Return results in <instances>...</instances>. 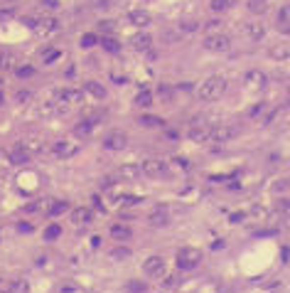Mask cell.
Here are the masks:
<instances>
[{
	"label": "cell",
	"instance_id": "15",
	"mask_svg": "<svg viewBox=\"0 0 290 293\" xmlns=\"http://www.w3.org/2000/svg\"><path fill=\"white\" fill-rule=\"evenodd\" d=\"M243 32H246V37H248L251 42H258V40L266 37V25H263L261 20H253V23H248V25L243 27Z\"/></svg>",
	"mask_w": 290,
	"mask_h": 293
},
{
	"label": "cell",
	"instance_id": "33",
	"mask_svg": "<svg viewBox=\"0 0 290 293\" xmlns=\"http://www.w3.org/2000/svg\"><path fill=\"white\" fill-rule=\"evenodd\" d=\"M199 25L194 23V20H190V23H182V32H194Z\"/></svg>",
	"mask_w": 290,
	"mask_h": 293
},
{
	"label": "cell",
	"instance_id": "36",
	"mask_svg": "<svg viewBox=\"0 0 290 293\" xmlns=\"http://www.w3.org/2000/svg\"><path fill=\"white\" fill-rule=\"evenodd\" d=\"M103 47H106V50H113V52L118 50V47H116V42H113L111 37H106V40H103Z\"/></svg>",
	"mask_w": 290,
	"mask_h": 293
},
{
	"label": "cell",
	"instance_id": "8",
	"mask_svg": "<svg viewBox=\"0 0 290 293\" xmlns=\"http://www.w3.org/2000/svg\"><path fill=\"white\" fill-rule=\"evenodd\" d=\"M69 222H72L76 229H81V227H89V224L94 222V210H91V207H84V205H79V207H74V210L69 212Z\"/></svg>",
	"mask_w": 290,
	"mask_h": 293
},
{
	"label": "cell",
	"instance_id": "35",
	"mask_svg": "<svg viewBox=\"0 0 290 293\" xmlns=\"http://www.w3.org/2000/svg\"><path fill=\"white\" fill-rule=\"evenodd\" d=\"M275 207H278L280 212H283V210H288V212H290V200H278V205H275Z\"/></svg>",
	"mask_w": 290,
	"mask_h": 293
},
{
	"label": "cell",
	"instance_id": "23",
	"mask_svg": "<svg viewBox=\"0 0 290 293\" xmlns=\"http://www.w3.org/2000/svg\"><path fill=\"white\" fill-rule=\"evenodd\" d=\"M278 30L280 32H290V3L278 10Z\"/></svg>",
	"mask_w": 290,
	"mask_h": 293
},
{
	"label": "cell",
	"instance_id": "26",
	"mask_svg": "<svg viewBox=\"0 0 290 293\" xmlns=\"http://www.w3.org/2000/svg\"><path fill=\"white\" fill-rule=\"evenodd\" d=\"M121 175H123L125 180H135V178L140 175V165H123V168H121Z\"/></svg>",
	"mask_w": 290,
	"mask_h": 293
},
{
	"label": "cell",
	"instance_id": "38",
	"mask_svg": "<svg viewBox=\"0 0 290 293\" xmlns=\"http://www.w3.org/2000/svg\"><path fill=\"white\" fill-rule=\"evenodd\" d=\"M113 25H116V23H108V20H103V23H101V30H103V32H108V30L113 32Z\"/></svg>",
	"mask_w": 290,
	"mask_h": 293
},
{
	"label": "cell",
	"instance_id": "1",
	"mask_svg": "<svg viewBox=\"0 0 290 293\" xmlns=\"http://www.w3.org/2000/svg\"><path fill=\"white\" fill-rule=\"evenodd\" d=\"M224 91H226V79L221 74H212V77L202 79L197 86V96L202 101H219L224 96Z\"/></svg>",
	"mask_w": 290,
	"mask_h": 293
},
{
	"label": "cell",
	"instance_id": "24",
	"mask_svg": "<svg viewBox=\"0 0 290 293\" xmlns=\"http://www.w3.org/2000/svg\"><path fill=\"white\" fill-rule=\"evenodd\" d=\"M138 121H140V126H145V128H163V126H165V121H163L160 116H140Z\"/></svg>",
	"mask_w": 290,
	"mask_h": 293
},
{
	"label": "cell",
	"instance_id": "5",
	"mask_svg": "<svg viewBox=\"0 0 290 293\" xmlns=\"http://www.w3.org/2000/svg\"><path fill=\"white\" fill-rule=\"evenodd\" d=\"M143 273L148 278H165L168 276V259L165 256H148L143 264Z\"/></svg>",
	"mask_w": 290,
	"mask_h": 293
},
{
	"label": "cell",
	"instance_id": "10",
	"mask_svg": "<svg viewBox=\"0 0 290 293\" xmlns=\"http://www.w3.org/2000/svg\"><path fill=\"white\" fill-rule=\"evenodd\" d=\"M243 84H246V89H266V84H268V77H266V72H261V69H248L246 74H243Z\"/></svg>",
	"mask_w": 290,
	"mask_h": 293
},
{
	"label": "cell",
	"instance_id": "6",
	"mask_svg": "<svg viewBox=\"0 0 290 293\" xmlns=\"http://www.w3.org/2000/svg\"><path fill=\"white\" fill-rule=\"evenodd\" d=\"M54 99H57L62 106H67V108H72V106H81V104H84V89L64 86V89H59V91L54 94Z\"/></svg>",
	"mask_w": 290,
	"mask_h": 293
},
{
	"label": "cell",
	"instance_id": "16",
	"mask_svg": "<svg viewBox=\"0 0 290 293\" xmlns=\"http://www.w3.org/2000/svg\"><path fill=\"white\" fill-rule=\"evenodd\" d=\"M84 94L91 96V99H96V101H103L108 96V91H106V86L101 81H86L84 84Z\"/></svg>",
	"mask_w": 290,
	"mask_h": 293
},
{
	"label": "cell",
	"instance_id": "4",
	"mask_svg": "<svg viewBox=\"0 0 290 293\" xmlns=\"http://www.w3.org/2000/svg\"><path fill=\"white\" fill-rule=\"evenodd\" d=\"M204 50L214 52V54H226L231 50V37L224 35V32H212V35L204 37Z\"/></svg>",
	"mask_w": 290,
	"mask_h": 293
},
{
	"label": "cell",
	"instance_id": "37",
	"mask_svg": "<svg viewBox=\"0 0 290 293\" xmlns=\"http://www.w3.org/2000/svg\"><path fill=\"white\" fill-rule=\"evenodd\" d=\"M128 291H133V293H140V291H145V286H143V283H130V286H128Z\"/></svg>",
	"mask_w": 290,
	"mask_h": 293
},
{
	"label": "cell",
	"instance_id": "30",
	"mask_svg": "<svg viewBox=\"0 0 290 293\" xmlns=\"http://www.w3.org/2000/svg\"><path fill=\"white\" fill-rule=\"evenodd\" d=\"M94 45H96V35L86 32V35L81 37V47H84V50H89V47H94Z\"/></svg>",
	"mask_w": 290,
	"mask_h": 293
},
{
	"label": "cell",
	"instance_id": "22",
	"mask_svg": "<svg viewBox=\"0 0 290 293\" xmlns=\"http://www.w3.org/2000/svg\"><path fill=\"white\" fill-rule=\"evenodd\" d=\"M45 210H47V214H49V217H59V214L69 212V205H67L64 200H52V202H47V205H45Z\"/></svg>",
	"mask_w": 290,
	"mask_h": 293
},
{
	"label": "cell",
	"instance_id": "13",
	"mask_svg": "<svg viewBox=\"0 0 290 293\" xmlns=\"http://www.w3.org/2000/svg\"><path fill=\"white\" fill-rule=\"evenodd\" d=\"M128 23L135 25V27H140V30H145L148 25H153V15L145 13V10H130L128 13Z\"/></svg>",
	"mask_w": 290,
	"mask_h": 293
},
{
	"label": "cell",
	"instance_id": "27",
	"mask_svg": "<svg viewBox=\"0 0 290 293\" xmlns=\"http://www.w3.org/2000/svg\"><path fill=\"white\" fill-rule=\"evenodd\" d=\"M135 104H138V106H143V108H145V106H150V104H153V94H150L148 89L140 91V94L135 96Z\"/></svg>",
	"mask_w": 290,
	"mask_h": 293
},
{
	"label": "cell",
	"instance_id": "29",
	"mask_svg": "<svg viewBox=\"0 0 290 293\" xmlns=\"http://www.w3.org/2000/svg\"><path fill=\"white\" fill-rule=\"evenodd\" d=\"M214 13H224V10H229L231 8V0H212V5H209Z\"/></svg>",
	"mask_w": 290,
	"mask_h": 293
},
{
	"label": "cell",
	"instance_id": "20",
	"mask_svg": "<svg viewBox=\"0 0 290 293\" xmlns=\"http://www.w3.org/2000/svg\"><path fill=\"white\" fill-rule=\"evenodd\" d=\"M268 57L275 59V62L288 59V57H290V45H288V42H278V45H273V47L268 50Z\"/></svg>",
	"mask_w": 290,
	"mask_h": 293
},
{
	"label": "cell",
	"instance_id": "17",
	"mask_svg": "<svg viewBox=\"0 0 290 293\" xmlns=\"http://www.w3.org/2000/svg\"><path fill=\"white\" fill-rule=\"evenodd\" d=\"M59 30V20H54V18H45V20H37V25H35V32L37 35H52V32H57Z\"/></svg>",
	"mask_w": 290,
	"mask_h": 293
},
{
	"label": "cell",
	"instance_id": "32",
	"mask_svg": "<svg viewBox=\"0 0 290 293\" xmlns=\"http://www.w3.org/2000/svg\"><path fill=\"white\" fill-rule=\"evenodd\" d=\"M111 256H113V259H128V256H130V251H125V249H113V251H111Z\"/></svg>",
	"mask_w": 290,
	"mask_h": 293
},
{
	"label": "cell",
	"instance_id": "34",
	"mask_svg": "<svg viewBox=\"0 0 290 293\" xmlns=\"http://www.w3.org/2000/svg\"><path fill=\"white\" fill-rule=\"evenodd\" d=\"M59 232H62V229L54 224V227H49V229L45 232V237H47V239H54V237H59Z\"/></svg>",
	"mask_w": 290,
	"mask_h": 293
},
{
	"label": "cell",
	"instance_id": "21",
	"mask_svg": "<svg viewBox=\"0 0 290 293\" xmlns=\"http://www.w3.org/2000/svg\"><path fill=\"white\" fill-rule=\"evenodd\" d=\"M148 219H150V224H153V227H168V224H170V212H168V210H163V207H158V210H153V212H150V217H148Z\"/></svg>",
	"mask_w": 290,
	"mask_h": 293
},
{
	"label": "cell",
	"instance_id": "3",
	"mask_svg": "<svg viewBox=\"0 0 290 293\" xmlns=\"http://www.w3.org/2000/svg\"><path fill=\"white\" fill-rule=\"evenodd\" d=\"M204 254L199 246H180L177 249V266L180 268H197L202 264Z\"/></svg>",
	"mask_w": 290,
	"mask_h": 293
},
{
	"label": "cell",
	"instance_id": "25",
	"mask_svg": "<svg viewBox=\"0 0 290 293\" xmlns=\"http://www.w3.org/2000/svg\"><path fill=\"white\" fill-rule=\"evenodd\" d=\"M248 10L256 13V15L266 13V10H268V0H248Z\"/></svg>",
	"mask_w": 290,
	"mask_h": 293
},
{
	"label": "cell",
	"instance_id": "40",
	"mask_svg": "<svg viewBox=\"0 0 290 293\" xmlns=\"http://www.w3.org/2000/svg\"><path fill=\"white\" fill-rule=\"evenodd\" d=\"M288 106H290V96H288Z\"/></svg>",
	"mask_w": 290,
	"mask_h": 293
},
{
	"label": "cell",
	"instance_id": "9",
	"mask_svg": "<svg viewBox=\"0 0 290 293\" xmlns=\"http://www.w3.org/2000/svg\"><path fill=\"white\" fill-rule=\"evenodd\" d=\"M125 145H128L125 131H111V133L103 138V148H106V151H123Z\"/></svg>",
	"mask_w": 290,
	"mask_h": 293
},
{
	"label": "cell",
	"instance_id": "12",
	"mask_svg": "<svg viewBox=\"0 0 290 293\" xmlns=\"http://www.w3.org/2000/svg\"><path fill=\"white\" fill-rule=\"evenodd\" d=\"M108 234H111V239H113V241L123 244V241H130L133 229H130L128 224H123V222H116V224H111V227H108Z\"/></svg>",
	"mask_w": 290,
	"mask_h": 293
},
{
	"label": "cell",
	"instance_id": "7",
	"mask_svg": "<svg viewBox=\"0 0 290 293\" xmlns=\"http://www.w3.org/2000/svg\"><path fill=\"white\" fill-rule=\"evenodd\" d=\"M209 133H212V123H207L202 116L194 118L190 123V131H187L190 140H194V143H209Z\"/></svg>",
	"mask_w": 290,
	"mask_h": 293
},
{
	"label": "cell",
	"instance_id": "2",
	"mask_svg": "<svg viewBox=\"0 0 290 293\" xmlns=\"http://www.w3.org/2000/svg\"><path fill=\"white\" fill-rule=\"evenodd\" d=\"M140 175L150 178V180H160V178H168V175H170V165H168V160L148 158V160L140 163Z\"/></svg>",
	"mask_w": 290,
	"mask_h": 293
},
{
	"label": "cell",
	"instance_id": "28",
	"mask_svg": "<svg viewBox=\"0 0 290 293\" xmlns=\"http://www.w3.org/2000/svg\"><path fill=\"white\" fill-rule=\"evenodd\" d=\"M59 57H62V52H59L57 47H49V50H45V52H42V62H45V64H49V62L59 59Z\"/></svg>",
	"mask_w": 290,
	"mask_h": 293
},
{
	"label": "cell",
	"instance_id": "18",
	"mask_svg": "<svg viewBox=\"0 0 290 293\" xmlns=\"http://www.w3.org/2000/svg\"><path fill=\"white\" fill-rule=\"evenodd\" d=\"M30 160V151H27V145L25 143H18L15 148L10 151V163L20 165V163H27Z\"/></svg>",
	"mask_w": 290,
	"mask_h": 293
},
{
	"label": "cell",
	"instance_id": "19",
	"mask_svg": "<svg viewBox=\"0 0 290 293\" xmlns=\"http://www.w3.org/2000/svg\"><path fill=\"white\" fill-rule=\"evenodd\" d=\"M94 128H96V121L84 118V121H79V123L74 126V135H76V138H91Z\"/></svg>",
	"mask_w": 290,
	"mask_h": 293
},
{
	"label": "cell",
	"instance_id": "14",
	"mask_svg": "<svg viewBox=\"0 0 290 293\" xmlns=\"http://www.w3.org/2000/svg\"><path fill=\"white\" fill-rule=\"evenodd\" d=\"M130 47H133L135 52H148V50L153 47V37H150L148 32H135V35L130 37Z\"/></svg>",
	"mask_w": 290,
	"mask_h": 293
},
{
	"label": "cell",
	"instance_id": "31",
	"mask_svg": "<svg viewBox=\"0 0 290 293\" xmlns=\"http://www.w3.org/2000/svg\"><path fill=\"white\" fill-rule=\"evenodd\" d=\"M15 74H18V77H32V74H35V69H32V67H18V69H15Z\"/></svg>",
	"mask_w": 290,
	"mask_h": 293
},
{
	"label": "cell",
	"instance_id": "11",
	"mask_svg": "<svg viewBox=\"0 0 290 293\" xmlns=\"http://www.w3.org/2000/svg\"><path fill=\"white\" fill-rule=\"evenodd\" d=\"M76 151H79V145H76V143H72V140H67V138H62V140H54V143H52V153H54L57 158H72Z\"/></svg>",
	"mask_w": 290,
	"mask_h": 293
},
{
	"label": "cell",
	"instance_id": "39",
	"mask_svg": "<svg viewBox=\"0 0 290 293\" xmlns=\"http://www.w3.org/2000/svg\"><path fill=\"white\" fill-rule=\"evenodd\" d=\"M0 106H3V94H0Z\"/></svg>",
	"mask_w": 290,
	"mask_h": 293
}]
</instances>
